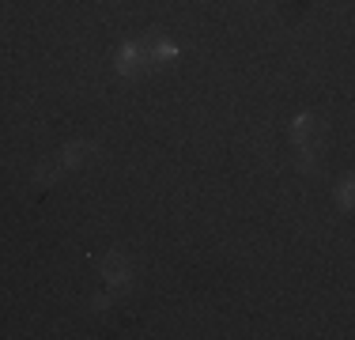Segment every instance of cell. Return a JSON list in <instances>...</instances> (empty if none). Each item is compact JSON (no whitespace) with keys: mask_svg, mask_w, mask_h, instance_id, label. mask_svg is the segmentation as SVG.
Returning <instances> with one entry per match:
<instances>
[{"mask_svg":"<svg viewBox=\"0 0 355 340\" xmlns=\"http://www.w3.org/2000/svg\"><path fill=\"white\" fill-rule=\"evenodd\" d=\"M291 140L299 144V148H314V144L321 140V121L310 114H299L291 121Z\"/></svg>","mask_w":355,"mask_h":340,"instance_id":"obj_2","label":"cell"},{"mask_svg":"<svg viewBox=\"0 0 355 340\" xmlns=\"http://www.w3.org/2000/svg\"><path fill=\"white\" fill-rule=\"evenodd\" d=\"M340 204H344V208H352V178L340 185Z\"/></svg>","mask_w":355,"mask_h":340,"instance_id":"obj_5","label":"cell"},{"mask_svg":"<svg viewBox=\"0 0 355 340\" xmlns=\"http://www.w3.org/2000/svg\"><path fill=\"white\" fill-rule=\"evenodd\" d=\"M61 170H64V163H61V155H57V159H49V163H42L35 170V182L38 185H49V182H57V178H61Z\"/></svg>","mask_w":355,"mask_h":340,"instance_id":"obj_4","label":"cell"},{"mask_svg":"<svg viewBox=\"0 0 355 340\" xmlns=\"http://www.w3.org/2000/svg\"><path fill=\"white\" fill-rule=\"evenodd\" d=\"M110 306V295H95V299H91V310H106Z\"/></svg>","mask_w":355,"mask_h":340,"instance_id":"obj_6","label":"cell"},{"mask_svg":"<svg viewBox=\"0 0 355 340\" xmlns=\"http://www.w3.org/2000/svg\"><path fill=\"white\" fill-rule=\"evenodd\" d=\"M95 144H87V140H72L69 148L61 151V163H64V170H72V167H83V163H91L95 159Z\"/></svg>","mask_w":355,"mask_h":340,"instance_id":"obj_3","label":"cell"},{"mask_svg":"<svg viewBox=\"0 0 355 340\" xmlns=\"http://www.w3.org/2000/svg\"><path fill=\"white\" fill-rule=\"evenodd\" d=\"M103 280L110 284V291H125L129 287V280H132V272H129V257L125 253H117V250H110L106 257H103Z\"/></svg>","mask_w":355,"mask_h":340,"instance_id":"obj_1","label":"cell"}]
</instances>
